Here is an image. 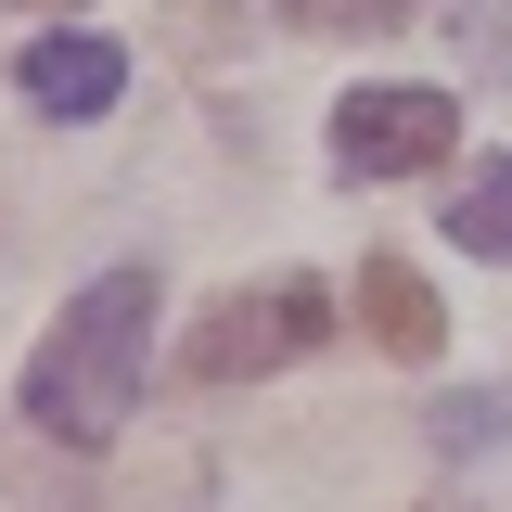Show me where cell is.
<instances>
[{
	"mask_svg": "<svg viewBox=\"0 0 512 512\" xmlns=\"http://www.w3.org/2000/svg\"><path fill=\"white\" fill-rule=\"evenodd\" d=\"M13 77H26V103H39V116L90 128V116H116V90H128V52L103 39V26H39Z\"/></svg>",
	"mask_w": 512,
	"mask_h": 512,
	"instance_id": "4",
	"label": "cell"
},
{
	"mask_svg": "<svg viewBox=\"0 0 512 512\" xmlns=\"http://www.w3.org/2000/svg\"><path fill=\"white\" fill-rule=\"evenodd\" d=\"M154 269H103L77 308H52V333L26 346V423L52 448H116V423L141 410V359H154Z\"/></svg>",
	"mask_w": 512,
	"mask_h": 512,
	"instance_id": "1",
	"label": "cell"
},
{
	"mask_svg": "<svg viewBox=\"0 0 512 512\" xmlns=\"http://www.w3.org/2000/svg\"><path fill=\"white\" fill-rule=\"evenodd\" d=\"M359 333H372L384 359H436L448 346V320H436V295H423L410 256H359Z\"/></svg>",
	"mask_w": 512,
	"mask_h": 512,
	"instance_id": "5",
	"label": "cell"
},
{
	"mask_svg": "<svg viewBox=\"0 0 512 512\" xmlns=\"http://www.w3.org/2000/svg\"><path fill=\"white\" fill-rule=\"evenodd\" d=\"M448 154H461V103L448 90L384 77V90H346L333 103V180H423Z\"/></svg>",
	"mask_w": 512,
	"mask_h": 512,
	"instance_id": "3",
	"label": "cell"
},
{
	"mask_svg": "<svg viewBox=\"0 0 512 512\" xmlns=\"http://www.w3.org/2000/svg\"><path fill=\"white\" fill-rule=\"evenodd\" d=\"M333 282L320 269H269V282H231L218 308H192L180 333V384H256V372H295L308 346H333Z\"/></svg>",
	"mask_w": 512,
	"mask_h": 512,
	"instance_id": "2",
	"label": "cell"
},
{
	"mask_svg": "<svg viewBox=\"0 0 512 512\" xmlns=\"http://www.w3.org/2000/svg\"><path fill=\"white\" fill-rule=\"evenodd\" d=\"M423 0H282V26H308V39H384V26H410Z\"/></svg>",
	"mask_w": 512,
	"mask_h": 512,
	"instance_id": "7",
	"label": "cell"
},
{
	"mask_svg": "<svg viewBox=\"0 0 512 512\" xmlns=\"http://www.w3.org/2000/svg\"><path fill=\"white\" fill-rule=\"evenodd\" d=\"M448 244L461 256H487V269H512V154H474L461 180H448Z\"/></svg>",
	"mask_w": 512,
	"mask_h": 512,
	"instance_id": "6",
	"label": "cell"
},
{
	"mask_svg": "<svg viewBox=\"0 0 512 512\" xmlns=\"http://www.w3.org/2000/svg\"><path fill=\"white\" fill-rule=\"evenodd\" d=\"M13 13H52V0H13Z\"/></svg>",
	"mask_w": 512,
	"mask_h": 512,
	"instance_id": "8",
	"label": "cell"
}]
</instances>
